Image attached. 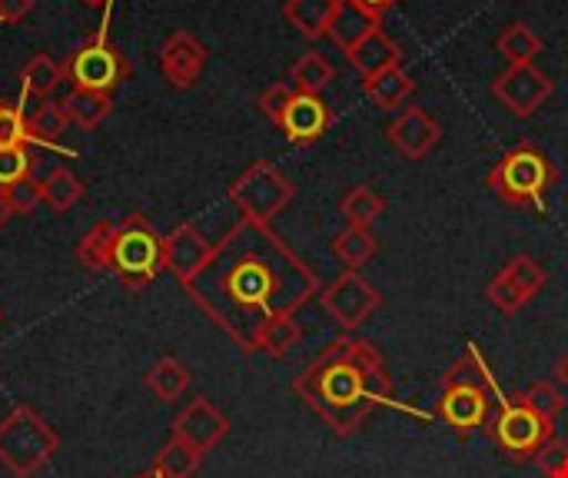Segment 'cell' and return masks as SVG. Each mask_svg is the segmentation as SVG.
Here are the masks:
<instances>
[{"label": "cell", "mask_w": 568, "mask_h": 478, "mask_svg": "<svg viewBox=\"0 0 568 478\" xmlns=\"http://www.w3.org/2000/svg\"><path fill=\"white\" fill-rule=\"evenodd\" d=\"M183 289L240 353L253 356L260 329L270 319L296 316L323 286L286 240L263 223L240 220Z\"/></svg>", "instance_id": "obj_1"}, {"label": "cell", "mask_w": 568, "mask_h": 478, "mask_svg": "<svg viewBox=\"0 0 568 478\" xmlns=\"http://www.w3.org/2000/svg\"><path fill=\"white\" fill-rule=\"evenodd\" d=\"M293 393L329 426L333 436L349 439L379 406L393 403V376L383 353L363 336L333 339L296 379Z\"/></svg>", "instance_id": "obj_2"}, {"label": "cell", "mask_w": 568, "mask_h": 478, "mask_svg": "<svg viewBox=\"0 0 568 478\" xmlns=\"http://www.w3.org/2000/svg\"><path fill=\"white\" fill-rule=\"evenodd\" d=\"M556 183H559V166L532 140H523L513 150H506L486 173V186L503 203L536 213H546V196Z\"/></svg>", "instance_id": "obj_3"}, {"label": "cell", "mask_w": 568, "mask_h": 478, "mask_svg": "<svg viewBox=\"0 0 568 478\" xmlns=\"http://www.w3.org/2000/svg\"><path fill=\"white\" fill-rule=\"evenodd\" d=\"M60 449V436L33 406H13L0 419V466L13 478H33Z\"/></svg>", "instance_id": "obj_4"}, {"label": "cell", "mask_w": 568, "mask_h": 478, "mask_svg": "<svg viewBox=\"0 0 568 478\" xmlns=\"http://www.w3.org/2000/svg\"><path fill=\"white\" fill-rule=\"evenodd\" d=\"M130 293L146 289L160 269H166L163 256V236L150 226L146 216L130 213L123 223H116L113 250H110V266H106Z\"/></svg>", "instance_id": "obj_5"}, {"label": "cell", "mask_w": 568, "mask_h": 478, "mask_svg": "<svg viewBox=\"0 0 568 478\" xmlns=\"http://www.w3.org/2000/svg\"><path fill=\"white\" fill-rule=\"evenodd\" d=\"M496 406H499V413L489 419V426H486V433H489V439L513 459V462H532L536 459V452L549 443V439H556L559 433H556V423H549V419H542L539 413H532L529 406H526V399H523V393H503V386H496Z\"/></svg>", "instance_id": "obj_6"}, {"label": "cell", "mask_w": 568, "mask_h": 478, "mask_svg": "<svg viewBox=\"0 0 568 478\" xmlns=\"http://www.w3.org/2000/svg\"><path fill=\"white\" fill-rule=\"evenodd\" d=\"M293 196H296L293 180L270 160L250 163L230 186V200L243 213V220L263 223V226H270L293 203Z\"/></svg>", "instance_id": "obj_7"}, {"label": "cell", "mask_w": 568, "mask_h": 478, "mask_svg": "<svg viewBox=\"0 0 568 478\" xmlns=\"http://www.w3.org/2000/svg\"><path fill=\"white\" fill-rule=\"evenodd\" d=\"M63 73L70 77L73 87L110 93V90L130 73V63L123 60V53H120L103 33H97V37H90L87 43H80V47L67 57Z\"/></svg>", "instance_id": "obj_8"}, {"label": "cell", "mask_w": 568, "mask_h": 478, "mask_svg": "<svg viewBox=\"0 0 568 478\" xmlns=\"http://www.w3.org/2000/svg\"><path fill=\"white\" fill-rule=\"evenodd\" d=\"M546 283H549L546 266H542L536 256L519 253V256H513V260L489 279L486 299H489L499 313L516 316L519 309H526V306L542 293Z\"/></svg>", "instance_id": "obj_9"}, {"label": "cell", "mask_w": 568, "mask_h": 478, "mask_svg": "<svg viewBox=\"0 0 568 478\" xmlns=\"http://www.w3.org/2000/svg\"><path fill=\"white\" fill-rule=\"evenodd\" d=\"M320 306L329 313V319H336L346 333H356L379 306H383V293L363 279L359 273H343L336 276L326 289H320Z\"/></svg>", "instance_id": "obj_10"}, {"label": "cell", "mask_w": 568, "mask_h": 478, "mask_svg": "<svg viewBox=\"0 0 568 478\" xmlns=\"http://www.w3.org/2000/svg\"><path fill=\"white\" fill-rule=\"evenodd\" d=\"M493 393H496V389H489V386L446 379V383H443V396L436 399V416H439L449 429L469 436V433L489 426V419H493V403H496Z\"/></svg>", "instance_id": "obj_11"}, {"label": "cell", "mask_w": 568, "mask_h": 478, "mask_svg": "<svg viewBox=\"0 0 568 478\" xmlns=\"http://www.w3.org/2000/svg\"><path fill=\"white\" fill-rule=\"evenodd\" d=\"M556 93V80L549 73H542L536 63H523V67H506L496 80H493V96L519 120H529L532 113H539V106Z\"/></svg>", "instance_id": "obj_12"}, {"label": "cell", "mask_w": 568, "mask_h": 478, "mask_svg": "<svg viewBox=\"0 0 568 478\" xmlns=\"http://www.w3.org/2000/svg\"><path fill=\"white\" fill-rule=\"evenodd\" d=\"M230 433V419L210 403V399H193L176 419H173V439L186 443L190 449H196L200 456L213 452Z\"/></svg>", "instance_id": "obj_13"}, {"label": "cell", "mask_w": 568, "mask_h": 478, "mask_svg": "<svg viewBox=\"0 0 568 478\" xmlns=\"http://www.w3.org/2000/svg\"><path fill=\"white\" fill-rule=\"evenodd\" d=\"M216 243H210L196 223H183L176 226L170 236H163V256H166V269L176 276V283H190L213 256Z\"/></svg>", "instance_id": "obj_14"}, {"label": "cell", "mask_w": 568, "mask_h": 478, "mask_svg": "<svg viewBox=\"0 0 568 478\" xmlns=\"http://www.w3.org/2000/svg\"><path fill=\"white\" fill-rule=\"evenodd\" d=\"M329 126H333V110L326 106V100L316 93H300V90L293 93L280 120V130L296 146H313L323 133H329Z\"/></svg>", "instance_id": "obj_15"}, {"label": "cell", "mask_w": 568, "mask_h": 478, "mask_svg": "<svg viewBox=\"0 0 568 478\" xmlns=\"http://www.w3.org/2000/svg\"><path fill=\"white\" fill-rule=\"evenodd\" d=\"M389 143L406 156V160H423L429 156L439 140H443V126L423 110V106H406L389 126H386Z\"/></svg>", "instance_id": "obj_16"}, {"label": "cell", "mask_w": 568, "mask_h": 478, "mask_svg": "<svg viewBox=\"0 0 568 478\" xmlns=\"http://www.w3.org/2000/svg\"><path fill=\"white\" fill-rule=\"evenodd\" d=\"M206 47L193 37V33H186V30H176V33H170L166 40H163V47H160V70H163V77L176 87V90H186V87H193L196 80H200V73H203V67H206Z\"/></svg>", "instance_id": "obj_17"}, {"label": "cell", "mask_w": 568, "mask_h": 478, "mask_svg": "<svg viewBox=\"0 0 568 478\" xmlns=\"http://www.w3.org/2000/svg\"><path fill=\"white\" fill-rule=\"evenodd\" d=\"M346 57H349V63L359 70V77H363V80H369V77L383 73L386 67L403 63V50H399V43H396L383 27H376L366 40H359Z\"/></svg>", "instance_id": "obj_18"}, {"label": "cell", "mask_w": 568, "mask_h": 478, "mask_svg": "<svg viewBox=\"0 0 568 478\" xmlns=\"http://www.w3.org/2000/svg\"><path fill=\"white\" fill-rule=\"evenodd\" d=\"M366 96L379 106V110H399L403 103H409V96L416 93V80L409 77V70L403 63L386 67L383 73L363 80Z\"/></svg>", "instance_id": "obj_19"}, {"label": "cell", "mask_w": 568, "mask_h": 478, "mask_svg": "<svg viewBox=\"0 0 568 478\" xmlns=\"http://www.w3.org/2000/svg\"><path fill=\"white\" fill-rule=\"evenodd\" d=\"M379 27V17H373L369 10H363L356 0H339V10H336V17H333V23H329V40L343 50V53H349L359 40H366L373 30Z\"/></svg>", "instance_id": "obj_20"}, {"label": "cell", "mask_w": 568, "mask_h": 478, "mask_svg": "<svg viewBox=\"0 0 568 478\" xmlns=\"http://www.w3.org/2000/svg\"><path fill=\"white\" fill-rule=\"evenodd\" d=\"M339 10V0H286L283 13L286 20L306 37V40H320L329 33V23Z\"/></svg>", "instance_id": "obj_21"}, {"label": "cell", "mask_w": 568, "mask_h": 478, "mask_svg": "<svg viewBox=\"0 0 568 478\" xmlns=\"http://www.w3.org/2000/svg\"><path fill=\"white\" fill-rule=\"evenodd\" d=\"M496 50L506 57L509 67L536 63V57L542 53V37H539L526 20H513V23H506L503 33L496 37Z\"/></svg>", "instance_id": "obj_22"}, {"label": "cell", "mask_w": 568, "mask_h": 478, "mask_svg": "<svg viewBox=\"0 0 568 478\" xmlns=\"http://www.w3.org/2000/svg\"><path fill=\"white\" fill-rule=\"evenodd\" d=\"M376 250H379V240H376L373 230H366V226H346V230H339L336 240H333V253H336V260H339L349 273H359V269L376 256Z\"/></svg>", "instance_id": "obj_23"}, {"label": "cell", "mask_w": 568, "mask_h": 478, "mask_svg": "<svg viewBox=\"0 0 568 478\" xmlns=\"http://www.w3.org/2000/svg\"><path fill=\"white\" fill-rule=\"evenodd\" d=\"M63 113L70 123L77 126H100L110 113V93H100V90H83V87H73L63 100H60Z\"/></svg>", "instance_id": "obj_24"}, {"label": "cell", "mask_w": 568, "mask_h": 478, "mask_svg": "<svg viewBox=\"0 0 568 478\" xmlns=\"http://www.w3.org/2000/svg\"><path fill=\"white\" fill-rule=\"evenodd\" d=\"M146 386L150 393L160 399V403H176L186 389H190V369L173 359V356H163L150 366L146 373Z\"/></svg>", "instance_id": "obj_25"}, {"label": "cell", "mask_w": 568, "mask_h": 478, "mask_svg": "<svg viewBox=\"0 0 568 478\" xmlns=\"http://www.w3.org/2000/svg\"><path fill=\"white\" fill-rule=\"evenodd\" d=\"M336 80V67L320 53V50H306L296 63H293V70H290V83L300 90V93H323L329 83Z\"/></svg>", "instance_id": "obj_26"}, {"label": "cell", "mask_w": 568, "mask_h": 478, "mask_svg": "<svg viewBox=\"0 0 568 478\" xmlns=\"http://www.w3.org/2000/svg\"><path fill=\"white\" fill-rule=\"evenodd\" d=\"M60 80H63V67L50 53L30 57L20 70V90H23V96H33V100L50 96Z\"/></svg>", "instance_id": "obj_27"}, {"label": "cell", "mask_w": 568, "mask_h": 478, "mask_svg": "<svg viewBox=\"0 0 568 478\" xmlns=\"http://www.w3.org/2000/svg\"><path fill=\"white\" fill-rule=\"evenodd\" d=\"M113 236H116V223H113V220H100V223H93V226L83 233V240L77 243V260H80L87 269H93V273L106 269V266H110Z\"/></svg>", "instance_id": "obj_28"}, {"label": "cell", "mask_w": 568, "mask_h": 478, "mask_svg": "<svg viewBox=\"0 0 568 478\" xmlns=\"http://www.w3.org/2000/svg\"><path fill=\"white\" fill-rule=\"evenodd\" d=\"M339 213H343L346 226H366L369 230L386 213V200L373 186H353L339 200Z\"/></svg>", "instance_id": "obj_29"}, {"label": "cell", "mask_w": 568, "mask_h": 478, "mask_svg": "<svg viewBox=\"0 0 568 478\" xmlns=\"http://www.w3.org/2000/svg\"><path fill=\"white\" fill-rule=\"evenodd\" d=\"M303 339V326L296 323V316H280V319H270L260 336H256V353H266L273 359H283L293 353V346H300Z\"/></svg>", "instance_id": "obj_30"}, {"label": "cell", "mask_w": 568, "mask_h": 478, "mask_svg": "<svg viewBox=\"0 0 568 478\" xmlns=\"http://www.w3.org/2000/svg\"><path fill=\"white\" fill-rule=\"evenodd\" d=\"M43 203L53 210V213H67V210H73L77 203H80V196H83V183H80V176L73 173V170H67V166H57L43 183Z\"/></svg>", "instance_id": "obj_31"}, {"label": "cell", "mask_w": 568, "mask_h": 478, "mask_svg": "<svg viewBox=\"0 0 568 478\" xmlns=\"http://www.w3.org/2000/svg\"><path fill=\"white\" fill-rule=\"evenodd\" d=\"M523 399L532 413H539L542 419L556 423L566 409V393L556 386V379H536L523 389Z\"/></svg>", "instance_id": "obj_32"}, {"label": "cell", "mask_w": 568, "mask_h": 478, "mask_svg": "<svg viewBox=\"0 0 568 478\" xmlns=\"http://www.w3.org/2000/svg\"><path fill=\"white\" fill-rule=\"evenodd\" d=\"M200 452L196 449H190L186 443H180V439H170L160 452H156V469L163 472L166 478H190L196 469H200Z\"/></svg>", "instance_id": "obj_33"}, {"label": "cell", "mask_w": 568, "mask_h": 478, "mask_svg": "<svg viewBox=\"0 0 568 478\" xmlns=\"http://www.w3.org/2000/svg\"><path fill=\"white\" fill-rule=\"evenodd\" d=\"M67 113L60 103H40L30 116H27V126H30V140L37 143H57L67 130Z\"/></svg>", "instance_id": "obj_34"}, {"label": "cell", "mask_w": 568, "mask_h": 478, "mask_svg": "<svg viewBox=\"0 0 568 478\" xmlns=\"http://www.w3.org/2000/svg\"><path fill=\"white\" fill-rule=\"evenodd\" d=\"M33 176V156L27 146H0V190L30 180Z\"/></svg>", "instance_id": "obj_35"}, {"label": "cell", "mask_w": 568, "mask_h": 478, "mask_svg": "<svg viewBox=\"0 0 568 478\" xmlns=\"http://www.w3.org/2000/svg\"><path fill=\"white\" fill-rule=\"evenodd\" d=\"M536 466H539V472L546 478H568V443L566 439H549L539 452H536V459H532Z\"/></svg>", "instance_id": "obj_36"}, {"label": "cell", "mask_w": 568, "mask_h": 478, "mask_svg": "<svg viewBox=\"0 0 568 478\" xmlns=\"http://www.w3.org/2000/svg\"><path fill=\"white\" fill-rule=\"evenodd\" d=\"M30 143V126L23 110L0 103V146H27Z\"/></svg>", "instance_id": "obj_37"}, {"label": "cell", "mask_w": 568, "mask_h": 478, "mask_svg": "<svg viewBox=\"0 0 568 478\" xmlns=\"http://www.w3.org/2000/svg\"><path fill=\"white\" fill-rule=\"evenodd\" d=\"M7 200H10V206H13L17 216H27V213H33L43 203V186L33 176L30 180H20V183L7 186Z\"/></svg>", "instance_id": "obj_38"}, {"label": "cell", "mask_w": 568, "mask_h": 478, "mask_svg": "<svg viewBox=\"0 0 568 478\" xmlns=\"http://www.w3.org/2000/svg\"><path fill=\"white\" fill-rule=\"evenodd\" d=\"M293 93H296V87H293V83H273L270 90H263V96H260V110H263V116H266V120H273V123L280 126V120H283V113H286L290 100H293Z\"/></svg>", "instance_id": "obj_39"}, {"label": "cell", "mask_w": 568, "mask_h": 478, "mask_svg": "<svg viewBox=\"0 0 568 478\" xmlns=\"http://www.w3.org/2000/svg\"><path fill=\"white\" fill-rule=\"evenodd\" d=\"M33 10V0H0V20L3 23H20Z\"/></svg>", "instance_id": "obj_40"}, {"label": "cell", "mask_w": 568, "mask_h": 478, "mask_svg": "<svg viewBox=\"0 0 568 478\" xmlns=\"http://www.w3.org/2000/svg\"><path fill=\"white\" fill-rule=\"evenodd\" d=\"M556 386L562 389V393H568V353H562L559 359H556Z\"/></svg>", "instance_id": "obj_41"}, {"label": "cell", "mask_w": 568, "mask_h": 478, "mask_svg": "<svg viewBox=\"0 0 568 478\" xmlns=\"http://www.w3.org/2000/svg\"><path fill=\"white\" fill-rule=\"evenodd\" d=\"M356 3H359L363 10H369L373 17H379V20H383V13H386L396 0H356Z\"/></svg>", "instance_id": "obj_42"}, {"label": "cell", "mask_w": 568, "mask_h": 478, "mask_svg": "<svg viewBox=\"0 0 568 478\" xmlns=\"http://www.w3.org/2000/svg\"><path fill=\"white\" fill-rule=\"evenodd\" d=\"M17 213H13V206H10V200H7V190H0V230L13 220Z\"/></svg>", "instance_id": "obj_43"}, {"label": "cell", "mask_w": 568, "mask_h": 478, "mask_svg": "<svg viewBox=\"0 0 568 478\" xmlns=\"http://www.w3.org/2000/svg\"><path fill=\"white\" fill-rule=\"evenodd\" d=\"M136 478H166V476H163V472H160V469L153 466V469H146V472H140V476H136Z\"/></svg>", "instance_id": "obj_44"}, {"label": "cell", "mask_w": 568, "mask_h": 478, "mask_svg": "<svg viewBox=\"0 0 568 478\" xmlns=\"http://www.w3.org/2000/svg\"><path fill=\"white\" fill-rule=\"evenodd\" d=\"M83 3H87V7H103L106 0H83Z\"/></svg>", "instance_id": "obj_45"}, {"label": "cell", "mask_w": 568, "mask_h": 478, "mask_svg": "<svg viewBox=\"0 0 568 478\" xmlns=\"http://www.w3.org/2000/svg\"><path fill=\"white\" fill-rule=\"evenodd\" d=\"M0 319H3V313H0Z\"/></svg>", "instance_id": "obj_46"}]
</instances>
